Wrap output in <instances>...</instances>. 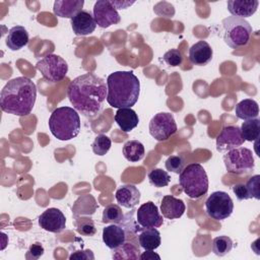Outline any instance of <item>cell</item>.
I'll use <instances>...</instances> for the list:
<instances>
[{
  "label": "cell",
  "instance_id": "obj_1",
  "mask_svg": "<svg viewBox=\"0 0 260 260\" xmlns=\"http://www.w3.org/2000/svg\"><path fill=\"white\" fill-rule=\"evenodd\" d=\"M107 93L106 82L93 73L77 76L67 87V96L73 108L86 117H94L102 111Z\"/></svg>",
  "mask_w": 260,
  "mask_h": 260
},
{
  "label": "cell",
  "instance_id": "obj_2",
  "mask_svg": "<svg viewBox=\"0 0 260 260\" xmlns=\"http://www.w3.org/2000/svg\"><path fill=\"white\" fill-rule=\"evenodd\" d=\"M37 86L25 76L9 80L1 90L0 106L3 112L15 116L28 115L35 106Z\"/></svg>",
  "mask_w": 260,
  "mask_h": 260
},
{
  "label": "cell",
  "instance_id": "obj_3",
  "mask_svg": "<svg viewBox=\"0 0 260 260\" xmlns=\"http://www.w3.org/2000/svg\"><path fill=\"white\" fill-rule=\"evenodd\" d=\"M107 102L113 108H131L140 93V82L132 71H116L107 78Z\"/></svg>",
  "mask_w": 260,
  "mask_h": 260
},
{
  "label": "cell",
  "instance_id": "obj_4",
  "mask_svg": "<svg viewBox=\"0 0 260 260\" xmlns=\"http://www.w3.org/2000/svg\"><path fill=\"white\" fill-rule=\"evenodd\" d=\"M80 118L75 109L59 107L49 118L51 133L59 140L65 141L75 138L80 132Z\"/></svg>",
  "mask_w": 260,
  "mask_h": 260
},
{
  "label": "cell",
  "instance_id": "obj_5",
  "mask_svg": "<svg viewBox=\"0 0 260 260\" xmlns=\"http://www.w3.org/2000/svg\"><path fill=\"white\" fill-rule=\"evenodd\" d=\"M180 186L191 199H198L208 191V177L204 168L197 162L188 165L179 176Z\"/></svg>",
  "mask_w": 260,
  "mask_h": 260
},
{
  "label": "cell",
  "instance_id": "obj_6",
  "mask_svg": "<svg viewBox=\"0 0 260 260\" xmlns=\"http://www.w3.org/2000/svg\"><path fill=\"white\" fill-rule=\"evenodd\" d=\"M223 41L232 49H240L248 45L252 35V26L245 19L228 16L222 19Z\"/></svg>",
  "mask_w": 260,
  "mask_h": 260
},
{
  "label": "cell",
  "instance_id": "obj_7",
  "mask_svg": "<svg viewBox=\"0 0 260 260\" xmlns=\"http://www.w3.org/2000/svg\"><path fill=\"white\" fill-rule=\"evenodd\" d=\"M226 171L235 175L248 174L254 170L255 161L252 150L246 147H237L223 155Z\"/></svg>",
  "mask_w": 260,
  "mask_h": 260
},
{
  "label": "cell",
  "instance_id": "obj_8",
  "mask_svg": "<svg viewBox=\"0 0 260 260\" xmlns=\"http://www.w3.org/2000/svg\"><path fill=\"white\" fill-rule=\"evenodd\" d=\"M36 68L50 82L61 81L68 72L67 62L56 54H48L43 57L37 62Z\"/></svg>",
  "mask_w": 260,
  "mask_h": 260
},
{
  "label": "cell",
  "instance_id": "obj_9",
  "mask_svg": "<svg viewBox=\"0 0 260 260\" xmlns=\"http://www.w3.org/2000/svg\"><path fill=\"white\" fill-rule=\"evenodd\" d=\"M233 210L234 202L226 192L215 191L205 201V211L212 219L223 220L231 216Z\"/></svg>",
  "mask_w": 260,
  "mask_h": 260
},
{
  "label": "cell",
  "instance_id": "obj_10",
  "mask_svg": "<svg viewBox=\"0 0 260 260\" xmlns=\"http://www.w3.org/2000/svg\"><path fill=\"white\" fill-rule=\"evenodd\" d=\"M149 133L157 141H165L177 132V124L172 114L160 112L155 114L149 122Z\"/></svg>",
  "mask_w": 260,
  "mask_h": 260
},
{
  "label": "cell",
  "instance_id": "obj_11",
  "mask_svg": "<svg viewBox=\"0 0 260 260\" xmlns=\"http://www.w3.org/2000/svg\"><path fill=\"white\" fill-rule=\"evenodd\" d=\"M93 18L95 20V23L102 28L117 24L121 20L117 9L109 0H98L94 3Z\"/></svg>",
  "mask_w": 260,
  "mask_h": 260
},
{
  "label": "cell",
  "instance_id": "obj_12",
  "mask_svg": "<svg viewBox=\"0 0 260 260\" xmlns=\"http://www.w3.org/2000/svg\"><path fill=\"white\" fill-rule=\"evenodd\" d=\"M244 141L238 126H225L216 137V150L219 152L230 151L241 146Z\"/></svg>",
  "mask_w": 260,
  "mask_h": 260
},
{
  "label": "cell",
  "instance_id": "obj_13",
  "mask_svg": "<svg viewBox=\"0 0 260 260\" xmlns=\"http://www.w3.org/2000/svg\"><path fill=\"white\" fill-rule=\"evenodd\" d=\"M136 222L142 229L159 228L162 224L164 219L157 206L153 202L148 201L143 203L136 210Z\"/></svg>",
  "mask_w": 260,
  "mask_h": 260
},
{
  "label": "cell",
  "instance_id": "obj_14",
  "mask_svg": "<svg viewBox=\"0 0 260 260\" xmlns=\"http://www.w3.org/2000/svg\"><path fill=\"white\" fill-rule=\"evenodd\" d=\"M39 224L47 232L61 233L66 228V217L60 209L51 207L39 216Z\"/></svg>",
  "mask_w": 260,
  "mask_h": 260
},
{
  "label": "cell",
  "instance_id": "obj_15",
  "mask_svg": "<svg viewBox=\"0 0 260 260\" xmlns=\"http://www.w3.org/2000/svg\"><path fill=\"white\" fill-rule=\"evenodd\" d=\"M71 27L76 36H87L94 31L96 23L88 11L81 10L71 18Z\"/></svg>",
  "mask_w": 260,
  "mask_h": 260
},
{
  "label": "cell",
  "instance_id": "obj_16",
  "mask_svg": "<svg viewBox=\"0 0 260 260\" xmlns=\"http://www.w3.org/2000/svg\"><path fill=\"white\" fill-rule=\"evenodd\" d=\"M213 51L205 41H199L189 49V60L197 66H205L212 60Z\"/></svg>",
  "mask_w": 260,
  "mask_h": 260
},
{
  "label": "cell",
  "instance_id": "obj_17",
  "mask_svg": "<svg viewBox=\"0 0 260 260\" xmlns=\"http://www.w3.org/2000/svg\"><path fill=\"white\" fill-rule=\"evenodd\" d=\"M186 206L182 199L176 198L172 195H166L162 197L160 212L164 217L168 219H177L184 214Z\"/></svg>",
  "mask_w": 260,
  "mask_h": 260
},
{
  "label": "cell",
  "instance_id": "obj_18",
  "mask_svg": "<svg viewBox=\"0 0 260 260\" xmlns=\"http://www.w3.org/2000/svg\"><path fill=\"white\" fill-rule=\"evenodd\" d=\"M115 197L120 205L126 208H133L140 201V191L134 185L127 184L117 189Z\"/></svg>",
  "mask_w": 260,
  "mask_h": 260
},
{
  "label": "cell",
  "instance_id": "obj_19",
  "mask_svg": "<svg viewBox=\"0 0 260 260\" xmlns=\"http://www.w3.org/2000/svg\"><path fill=\"white\" fill-rule=\"evenodd\" d=\"M228 10L233 16L245 18L252 16L259 5L257 0H229Z\"/></svg>",
  "mask_w": 260,
  "mask_h": 260
},
{
  "label": "cell",
  "instance_id": "obj_20",
  "mask_svg": "<svg viewBox=\"0 0 260 260\" xmlns=\"http://www.w3.org/2000/svg\"><path fill=\"white\" fill-rule=\"evenodd\" d=\"M83 0H56L54 2V13L63 18H72L82 10Z\"/></svg>",
  "mask_w": 260,
  "mask_h": 260
},
{
  "label": "cell",
  "instance_id": "obj_21",
  "mask_svg": "<svg viewBox=\"0 0 260 260\" xmlns=\"http://www.w3.org/2000/svg\"><path fill=\"white\" fill-rule=\"evenodd\" d=\"M103 241L108 248L114 250L126 242V232L122 226L113 223L103 229Z\"/></svg>",
  "mask_w": 260,
  "mask_h": 260
},
{
  "label": "cell",
  "instance_id": "obj_22",
  "mask_svg": "<svg viewBox=\"0 0 260 260\" xmlns=\"http://www.w3.org/2000/svg\"><path fill=\"white\" fill-rule=\"evenodd\" d=\"M28 40V32L24 26L15 25L8 30L5 43L11 51H18L27 45Z\"/></svg>",
  "mask_w": 260,
  "mask_h": 260
},
{
  "label": "cell",
  "instance_id": "obj_23",
  "mask_svg": "<svg viewBox=\"0 0 260 260\" xmlns=\"http://www.w3.org/2000/svg\"><path fill=\"white\" fill-rule=\"evenodd\" d=\"M115 121L124 132H130L139 123L138 115L131 108H120L115 114Z\"/></svg>",
  "mask_w": 260,
  "mask_h": 260
},
{
  "label": "cell",
  "instance_id": "obj_24",
  "mask_svg": "<svg viewBox=\"0 0 260 260\" xmlns=\"http://www.w3.org/2000/svg\"><path fill=\"white\" fill-rule=\"evenodd\" d=\"M235 111L239 119H243L245 121L251 120L258 117L259 106L256 101L252 99H245L237 104Z\"/></svg>",
  "mask_w": 260,
  "mask_h": 260
},
{
  "label": "cell",
  "instance_id": "obj_25",
  "mask_svg": "<svg viewBox=\"0 0 260 260\" xmlns=\"http://www.w3.org/2000/svg\"><path fill=\"white\" fill-rule=\"evenodd\" d=\"M138 242L144 250H154L159 247L161 243L160 234L156 228L144 229L138 236Z\"/></svg>",
  "mask_w": 260,
  "mask_h": 260
},
{
  "label": "cell",
  "instance_id": "obj_26",
  "mask_svg": "<svg viewBox=\"0 0 260 260\" xmlns=\"http://www.w3.org/2000/svg\"><path fill=\"white\" fill-rule=\"evenodd\" d=\"M144 146L138 140H129L123 146V155L128 161H139L144 157Z\"/></svg>",
  "mask_w": 260,
  "mask_h": 260
},
{
  "label": "cell",
  "instance_id": "obj_27",
  "mask_svg": "<svg viewBox=\"0 0 260 260\" xmlns=\"http://www.w3.org/2000/svg\"><path fill=\"white\" fill-rule=\"evenodd\" d=\"M241 133L244 140L254 141L259 138L260 135V120L255 118L246 120L241 126Z\"/></svg>",
  "mask_w": 260,
  "mask_h": 260
},
{
  "label": "cell",
  "instance_id": "obj_28",
  "mask_svg": "<svg viewBox=\"0 0 260 260\" xmlns=\"http://www.w3.org/2000/svg\"><path fill=\"white\" fill-rule=\"evenodd\" d=\"M233 247H234V243L232 239L228 236H218L212 240L211 249L216 256H219V257L225 256L232 251Z\"/></svg>",
  "mask_w": 260,
  "mask_h": 260
},
{
  "label": "cell",
  "instance_id": "obj_29",
  "mask_svg": "<svg viewBox=\"0 0 260 260\" xmlns=\"http://www.w3.org/2000/svg\"><path fill=\"white\" fill-rule=\"evenodd\" d=\"M140 256L139 248L131 243H124L120 247L114 249V259H138Z\"/></svg>",
  "mask_w": 260,
  "mask_h": 260
},
{
  "label": "cell",
  "instance_id": "obj_30",
  "mask_svg": "<svg viewBox=\"0 0 260 260\" xmlns=\"http://www.w3.org/2000/svg\"><path fill=\"white\" fill-rule=\"evenodd\" d=\"M123 212L119 205L109 204L103 211V222L104 223H120L123 220Z\"/></svg>",
  "mask_w": 260,
  "mask_h": 260
},
{
  "label": "cell",
  "instance_id": "obj_31",
  "mask_svg": "<svg viewBox=\"0 0 260 260\" xmlns=\"http://www.w3.org/2000/svg\"><path fill=\"white\" fill-rule=\"evenodd\" d=\"M147 177L149 183L156 188L166 187L171 181L170 175L167 171H164L162 169H153L148 173Z\"/></svg>",
  "mask_w": 260,
  "mask_h": 260
},
{
  "label": "cell",
  "instance_id": "obj_32",
  "mask_svg": "<svg viewBox=\"0 0 260 260\" xmlns=\"http://www.w3.org/2000/svg\"><path fill=\"white\" fill-rule=\"evenodd\" d=\"M75 224H76V231L78 232V234L82 236L92 237L96 233L94 222L90 217H84V216L76 217Z\"/></svg>",
  "mask_w": 260,
  "mask_h": 260
},
{
  "label": "cell",
  "instance_id": "obj_33",
  "mask_svg": "<svg viewBox=\"0 0 260 260\" xmlns=\"http://www.w3.org/2000/svg\"><path fill=\"white\" fill-rule=\"evenodd\" d=\"M112 141L110 137H108L105 134H100L98 135L93 142L91 143V148L94 154L96 155H105L111 148Z\"/></svg>",
  "mask_w": 260,
  "mask_h": 260
},
{
  "label": "cell",
  "instance_id": "obj_34",
  "mask_svg": "<svg viewBox=\"0 0 260 260\" xmlns=\"http://www.w3.org/2000/svg\"><path fill=\"white\" fill-rule=\"evenodd\" d=\"M185 168V158L181 155H171L166 160V169L175 174H180Z\"/></svg>",
  "mask_w": 260,
  "mask_h": 260
},
{
  "label": "cell",
  "instance_id": "obj_35",
  "mask_svg": "<svg viewBox=\"0 0 260 260\" xmlns=\"http://www.w3.org/2000/svg\"><path fill=\"white\" fill-rule=\"evenodd\" d=\"M165 63L170 67H176L182 64L183 55L178 49H171L165 53L162 57Z\"/></svg>",
  "mask_w": 260,
  "mask_h": 260
},
{
  "label": "cell",
  "instance_id": "obj_36",
  "mask_svg": "<svg viewBox=\"0 0 260 260\" xmlns=\"http://www.w3.org/2000/svg\"><path fill=\"white\" fill-rule=\"evenodd\" d=\"M259 181H260V176L255 175L251 177L247 183H246V188L249 193L250 198H255V199H260V190H259Z\"/></svg>",
  "mask_w": 260,
  "mask_h": 260
},
{
  "label": "cell",
  "instance_id": "obj_37",
  "mask_svg": "<svg viewBox=\"0 0 260 260\" xmlns=\"http://www.w3.org/2000/svg\"><path fill=\"white\" fill-rule=\"evenodd\" d=\"M44 252H45L44 247L40 243H35L29 247L27 254H26V258L27 259H29V258L39 259L44 254Z\"/></svg>",
  "mask_w": 260,
  "mask_h": 260
},
{
  "label": "cell",
  "instance_id": "obj_38",
  "mask_svg": "<svg viewBox=\"0 0 260 260\" xmlns=\"http://www.w3.org/2000/svg\"><path fill=\"white\" fill-rule=\"evenodd\" d=\"M233 192L235 193L236 197L238 198V200H247V199H250V196H249V193L247 191V188L244 184H235L233 187Z\"/></svg>",
  "mask_w": 260,
  "mask_h": 260
},
{
  "label": "cell",
  "instance_id": "obj_39",
  "mask_svg": "<svg viewBox=\"0 0 260 260\" xmlns=\"http://www.w3.org/2000/svg\"><path fill=\"white\" fill-rule=\"evenodd\" d=\"M69 259L70 260H72V259H81V260L91 259V260H93L94 256H93V253L90 250H84V251H76V252L72 253L69 256Z\"/></svg>",
  "mask_w": 260,
  "mask_h": 260
},
{
  "label": "cell",
  "instance_id": "obj_40",
  "mask_svg": "<svg viewBox=\"0 0 260 260\" xmlns=\"http://www.w3.org/2000/svg\"><path fill=\"white\" fill-rule=\"evenodd\" d=\"M160 259L159 255L152 252V250H145V252H143L140 256H139V259L141 260H152V259Z\"/></svg>",
  "mask_w": 260,
  "mask_h": 260
},
{
  "label": "cell",
  "instance_id": "obj_41",
  "mask_svg": "<svg viewBox=\"0 0 260 260\" xmlns=\"http://www.w3.org/2000/svg\"><path fill=\"white\" fill-rule=\"evenodd\" d=\"M111 3L114 5V7L116 9H126L128 6L132 5L134 2H123V1L121 2V1H114V0H112Z\"/></svg>",
  "mask_w": 260,
  "mask_h": 260
}]
</instances>
